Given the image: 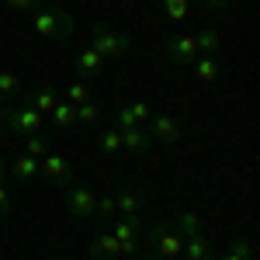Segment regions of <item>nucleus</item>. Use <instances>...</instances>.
<instances>
[{
  "mask_svg": "<svg viewBox=\"0 0 260 260\" xmlns=\"http://www.w3.org/2000/svg\"><path fill=\"white\" fill-rule=\"evenodd\" d=\"M31 31L39 35V39H52V42H62L73 35V14L70 11H62V7H42L31 14Z\"/></svg>",
  "mask_w": 260,
  "mask_h": 260,
  "instance_id": "nucleus-1",
  "label": "nucleus"
},
{
  "mask_svg": "<svg viewBox=\"0 0 260 260\" xmlns=\"http://www.w3.org/2000/svg\"><path fill=\"white\" fill-rule=\"evenodd\" d=\"M0 121L4 128L18 132V136H39L45 128V115H39L28 101H18V104H4L0 108Z\"/></svg>",
  "mask_w": 260,
  "mask_h": 260,
  "instance_id": "nucleus-2",
  "label": "nucleus"
},
{
  "mask_svg": "<svg viewBox=\"0 0 260 260\" xmlns=\"http://www.w3.org/2000/svg\"><path fill=\"white\" fill-rule=\"evenodd\" d=\"M90 49L98 52L101 59H118V56H125V52L132 49V39L121 35V31H115L111 24L98 21V24L90 28Z\"/></svg>",
  "mask_w": 260,
  "mask_h": 260,
  "instance_id": "nucleus-3",
  "label": "nucleus"
},
{
  "mask_svg": "<svg viewBox=\"0 0 260 260\" xmlns=\"http://www.w3.org/2000/svg\"><path fill=\"white\" fill-rule=\"evenodd\" d=\"M146 243H149V250L163 260H177L180 253H184V236L177 233V225H156V229L146 236Z\"/></svg>",
  "mask_w": 260,
  "mask_h": 260,
  "instance_id": "nucleus-4",
  "label": "nucleus"
},
{
  "mask_svg": "<svg viewBox=\"0 0 260 260\" xmlns=\"http://www.w3.org/2000/svg\"><path fill=\"white\" fill-rule=\"evenodd\" d=\"M163 56H167V62L170 66H194V59H198V39L194 35H170V39L163 42Z\"/></svg>",
  "mask_w": 260,
  "mask_h": 260,
  "instance_id": "nucleus-5",
  "label": "nucleus"
},
{
  "mask_svg": "<svg viewBox=\"0 0 260 260\" xmlns=\"http://www.w3.org/2000/svg\"><path fill=\"white\" fill-rule=\"evenodd\" d=\"M66 208L77 215V219H90L94 215V205H98V194L90 191V187H83V184H66Z\"/></svg>",
  "mask_w": 260,
  "mask_h": 260,
  "instance_id": "nucleus-6",
  "label": "nucleus"
},
{
  "mask_svg": "<svg viewBox=\"0 0 260 260\" xmlns=\"http://www.w3.org/2000/svg\"><path fill=\"white\" fill-rule=\"evenodd\" d=\"M111 236L118 240L121 246V257H136V250H139V222L136 219H125V215H118V222H115V229H111Z\"/></svg>",
  "mask_w": 260,
  "mask_h": 260,
  "instance_id": "nucleus-7",
  "label": "nucleus"
},
{
  "mask_svg": "<svg viewBox=\"0 0 260 260\" xmlns=\"http://www.w3.org/2000/svg\"><path fill=\"white\" fill-rule=\"evenodd\" d=\"M39 170L45 174V180L52 184H73V170H70V160L59 156V153H49L39 160Z\"/></svg>",
  "mask_w": 260,
  "mask_h": 260,
  "instance_id": "nucleus-8",
  "label": "nucleus"
},
{
  "mask_svg": "<svg viewBox=\"0 0 260 260\" xmlns=\"http://www.w3.org/2000/svg\"><path fill=\"white\" fill-rule=\"evenodd\" d=\"M146 125H149L146 132H149L156 142H177L180 132H184V128H180V121L174 118V115H153Z\"/></svg>",
  "mask_w": 260,
  "mask_h": 260,
  "instance_id": "nucleus-9",
  "label": "nucleus"
},
{
  "mask_svg": "<svg viewBox=\"0 0 260 260\" xmlns=\"http://www.w3.org/2000/svg\"><path fill=\"white\" fill-rule=\"evenodd\" d=\"M24 101H28V104H31L39 115H49V111L59 104V90H56L52 83H39V87H35V90H31Z\"/></svg>",
  "mask_w": 260,
  "mask_h": 260,
  "instance_id": "nucleus-10",
  "label": "nucleus"
},
{
  "mask_svg": "<svg viewBox=\"0 0 260 260\" xmlns=\"http://www.w3.org/2000/svg\"><path fill=\"white\" fill-rule=\"evenodd\" d=\"M184 260H212L215 257V250H212V240L205 236V233H198V236H187L184 240V253H180Z\"/></svg>",
  "mask_w": 260,
  "mask_h": 260,
  "instance_id": "nucleus-11",
  "label": "nucleus"
},
{
  "mask_svg": "<svg viewBox=\"0 0 260 260\" xmlns=\"http://www.w3.org/2000/svg\"><path fill=\"white\" fill-rule=\"evenodd\" d=\"M115 205H118V215H125V219H139L142 194L136 191V187H121L118 194H115Z\"/></svg>",
  "mask_w": 260,
  "mask_h": 260,
  "instance_id": "nucleus-12",
  "label": "nucleus"
},
{
  "mask_svg": "<svg viewBox=\"0 0 260 260\" xmlns=\"http://www.w3.org/2000/svg\"><path fill=\"white\" fill-rule=\"evenodd\" d=\"M149 146H153V136L146 132V125L139 128H128V132H121V149H128V153H149Z\"/></svg>",
  "mask_w": 260,
  "mask_h": 260,
  "instance_id": "nucleus-13",
  "label": "nucleus"
},
{
  "mask_svg": "<svg viewBox=\"0 0 260 260\" xmlns=\"http://www.w3.org/2000/svg\"><path fill=\"white\" fill-rule=\"evenodd\" d=\"M90 260H121V246L111 233H101L90 246Z\"/></svg>",
  "mask_w": 260,
  "mask_h": 260,
  "instance_id": "nucleus-14",
  "label": "nucleus"
},
{
  "mask_svg": "<svg viewBox=\"0 0 260 260\" xmlns=\"http://www.w3.org/2000/svg\"><path fill=\"white\" fill-rule=\"evenodd\" d=\"M7 170H11L18 180H31V177H39V160H35V156H28V153H21L18 160L7 163Z\"/></svg>",
  "mask_w": 260,
  "mask_h": 260,
  "instance_id": "nucleus-15",
  "label": "nucleus"
},
{
  "mask_svg": "<svg viewBox=\"0 0 260 260\" xmlns=\"http://www.w3.org/2000/svg\"><path fill=\"white\" fill-rule=\"evenodd\" d=\"M101 56L94 52V49H83L80 56H77V73L80 77H101Z\"/></svg>",
  "mask_w": 260,
  "mask_h": 260,
  "instance_id": "nucleus-16",
  "label": "nucleus"
},
{
  "mask_svg": "<svg viewBox=\"0 0 260 260\" xmlns=\"http://www.w3.org/2000/svg\"><path fill=\"white\" fill-rule=\"evenodd\" d=\"M18 90H21L18 77L7 73V70H0V104H14L18 101Z\"/></svg>",
  "mask_w": 260,
  "mask_h": 260,
  "instance_id": "nucleus-17",
  "label": "nucleus"
},
{
  "mask_svg": "<svg viewBox=\"0 0 260 260\" xmlns=\"http://www.w3.org/2000/svg\"><path fill=\"white\" fill-rule=\"evenodd\" d=\"M98 146H101V153H108V156H118V153H121V132H118V128H101Z\"/></svg>",
  "mask_w": 260,
  "mask_h": 260,
  "instance_id": "nucleus-18",
  "label": "nucleus"
},
{
  "mask_svg": "<svg viewBox=\"0 0 260 260\" xmlns=\"http://www.w3.org/2000/svg\"><path fill=\"white\" fill-rule=\"evenodd\" d=\"M174 225H177V233L184 236V240H187V236H198L201 233V215L198 212H180Z\"/></svg>",
  "mask_w": 260,
  "mask_h": 260,
  "instance_id": "nucleus-19",
  "label": "nucleus"
},
{
  "mask_svg": "<svg viewBox=\"0 0 260 260\" xmlns=\"http://www.w3.org/2000/svg\"><path fill=\"white\" fill-rule=\"evenodd\" d=\"M73 108H77V104H70V101H59V104L49 111L52 125H56V128H70V125L77 121V118H73Z\"/></svg>",
  "mask_w": 260,
  "mask_h": 260,
  "instance_id": "nucleus-20",
  "label": "nucleus"
},
{
  "mask_svg": "<svg viewBox=\"0 0 260 260\" xmlns=\"http://www.w3.org/2000/svg\"><path fill=\"white\" fill-rule=\"evenodd\" d=\"M73 118L80 121V125H98V121H101V104L83 101V104H77V108H73Z\"/></svg>",
  "mask_w": 260,
  "mask_h": 260,
  "instance_id": "nucleus-21",
  "label": "nucleus"
},
{
  "mask_svg": "<svg viewBox=\"0 0 260 260\" xmlns=\"http://www.w3.org/2000/svg\"><path fill=\"white\" fill-rule=\"evenodd\" d=\"M24 153H28V156H35V160H42V156H49V153H52V146H49V139H45V136H24Z\"/></svg>",
  "mask_w": 260,
  "mask_h": 260,
  "instance_id": "nucleus-22",
  "label": "nucleus"
},
{
  "mask_svg": "<svg viewBox=\"0 0 260 260\" xmlns=\"http://www.w3.org/2000/svg\"><path fill=\"white\" fill-rule=\"evenodd\" d=\"M194 39H198V52H201V56H215V52H219V35H215L208 24L201 28Z\"/></svg>",
  "mask_w": 260,
  "mask_h": 260,
  "instance_id": "nucleus-23",
  "label": "nucleus"
},
{
  "mask_svg": "<svg viewBox=\"0 0 260 260\" xmlns=\"http://www.w3.org/2000/svg\"><path fill=\"white\" fill-rule=\"evenodd\" d=\"M194 73H198L201 83H212L215 77H219V66H215L212 56H198V59H194Z\"/></svg>",
  "mask_w": 260,
  "mask_h": 260,
  "instance_id": "nucleus-24",
  "label": "nucleus"
},
{
  "mask_svg": "<svg viewBox=\"0 0 260 260\" xmlns=\"http://www.w3.org/2000/svg\"><path fill=\"white\" fill-rule=\"evenodd\" d=\"M160 11L170 21H184V18H187V11H191V4H187V0H160Z\"/></svg>",
  "mask_w": 260,
  "mask_h": 260,
  "instance_id": "nucleus-25",
  "label": "nucleus"
},
{
  "mask_svg": "<svg viewBox=\"0 0 260 260\" xmlns=\"http://www.w3.org/2000/svg\"><path fill=\"white\" fill-rule=\"evenodd\" d=\"M94 215H101V219H118V205H115V194H101L98 205H94Z\"/></svg>",
  "mask_w": 260,
  "mask_h": 260,
  "instance_id": "nucleus-26",
  "label": "nucleus"
},
{
  "mask_svg": "<svg viewBox=\"0 0 260 260\" xmlns=\"http://www.w3.org/2000/svg\"><path fill=\"white\" fill-rule=\"evenodd\" d=\"M115 128H118V132H128V128H139V121H136V115H132V111H128V104L115 111Z\"/></svg>",
  "mask_w": 260,
  "mask_h": 260,
  "instance_id": "nucleus-27",
  "label": "nucleus"
},
{
  "mask_svg": "<svg viewBox=\"0 0 260 260\" xmlns=\"http://www.w3.org/2000/svg\"><path fill=\"white\" fill-rule=\"evenodd\" d=\"M66 101H70V104H83V101H90L87 83H70V87H66Z\"/></svg>",
  "mask_w": 260,
  "mask_h": 260,
  "instance_id": "nucleus-28",
  "label": "nucleus"
},
{
  "mask_svg": "<svg viewBox=\"0 0 260 260\" xmlns=\"http://www.w3.org/2000/svg\"><path fill=\"white\" fill-rule=\"evenodd\" d=\"M128 111L136 115V121H139V125H146V121L153 118V108H149V101H132V104H128Z\"/></svg>",
  "mask_w": 260,
  "mask_h": 260,
  "instance_id": "nucleus-29",
  "label": "nucleus"
},
{
  "mask_svg": "<svg viewBox=\"0 0 260 260\" xmlns=\"http://www.w3.org/2000/svg\"><path fill=\"white\" fill-rule=\"evenodd\" d=\"M229 253H236V257L253 260V243H250V240H240V236H236V240L229 243Z\"/></svg>",
  "mask_w": 260,
  "mask_h": 260,
  "instance_id": "nucleus-30",
  "label": "nucleus"
},
{
  "mask_svg": "<svg viewBox=\"0 0 260 260\" xmlns=\"http://www.w3.org/2000/svg\"><path fill=\"white\" fill-rule=\"evenodd\" d=\"M7 11H14V14H24V11H31L35 4H42V0H0Z\"/></svg>",
  "mask_w": 260,
  "mask_h": 260,
  "instance_id": "nucleus-31",
  "label": "nucleus"
},
{
  "mask_svg": "<svg viewBox=\"0 0 260 260\" xmlns=\"http://www.w3.org/2000/svg\"><path fill=\"white\" fill-rule=\"evenodd\" d=\"M11 205H14V201H11V191L0 184V219H7V215H11Z\"/></svg>",
  "mask_w": 260,
  "mask_h": 260,
  "instance_id": "nucleus-32",
  "label": "nucleus"
},
{
  "mask_svg": "<svg viewBox=\"0 0 260 260\" xmlns=\"http://www.w3.org/2000/svg\"><path fill=\"white\" fill-rule=\"evenodd\" d=\"M229 4H233V0H208V11H212V14H219V11H225Z\"/></svg>",
  "mask_w": 260,
  "mask_h": 260,
  "instance_id": "nucleus-33",
  "label": "nucleus"
},
{
  "mask_svg": "<svg viewBox=\"0 0 260 260\" xmlns=\"http://www.w3.org/2000/svg\"><path fill=\"white\" fill-rule=\"evenodd\" d=\"M4 180H7V160L0 156V184H4Z\"/></svg>",
  "mask_w": 260,
  "mask_h": 260,
  "instance_id": "nucleus-34",
  "label": "nucleus"
},
{
  "mask_svg": "<svg viewBox=\"0 0 260 260\" xmlns=\"http://www.w3.org/2000/svg\"><path fill=\"white\" fill-rule=\"evenodd\" d=\"M212 260H246V257H236V253H229V250H225L222 257H212Z\"/></svg>",
  "mask_w": 260,
  "mask_h": 260,
  "instance_id": "nucleus-35",
  "label": "nucleus"
},
{
  "mask_svg": "<svg viewBox=\"0 0 260 260\" xmlns=\"http://www.w3.org/2000/svg\"><path fill=\"white\" fill-rule=\"evenodd\" d=\"M136 260H163V257H156V253H142V257H136Z\"/></svg>",
  "mask_w": 260,
  "mask_h": 260,
  "instance_id": "nucleus-36",
  "label": "nucleus"
},
{
  "mask_svg": "<svg viewBox=\"0 0 260 260\" xmlns=\"http://www.w3.org/2000/svg\"><path fill=\"white\" fill-rule=\"evenodd\" d=\"M42 4H49V7H59L62 0H42Z\"/></svg>",
  "mask_w": 260,
  "mask_h": 260,
  "instance_id": "nucleus-37",
  "label": "nucleus"
},
{
  "mask_svg": "<svg viewBox=\"0 0 260 260\" xmlns=\"http://www.w3.org/2000/svg\"><path fill=\"white\" fill-rule=\"evenodd\" d=\"M4 132H7V128H4V121H0V139H4Z\"/></svg>",
  "mask_w": 260,
  "mask_h": 260,
  "instance_id": "nucleus-38",
  "label": "nucleus"
},
{
  "mask_svg": "<svg viewBox=\"0 0 260 260\" xmlns=\"http://www.w3.org/2000/svg\"><path fill=\"white\" fill-rule=\"evenodd\" d=\"M177 260H184V257H177Z\"/></svg>",
  "mask_w": 260,
  "mask_h": 260,
  "instance_id": "nucleus-39",
  "label": "nucleus"
},
{
  "mask_svg": "<svg viewBox=\"0 0 260 260\" xmlns=\"http://www.w3.org/2000/svg\"><path fill=\"white\" fill-rule=\"evenodd\" d=\"M187 4H191V0H187Z\"/></svg>",
  "mask_w": 260,
  "mask_h": 260,
  "instance_id": "nucleus-40",
  "label": "nucleus"
}]
</instances>
